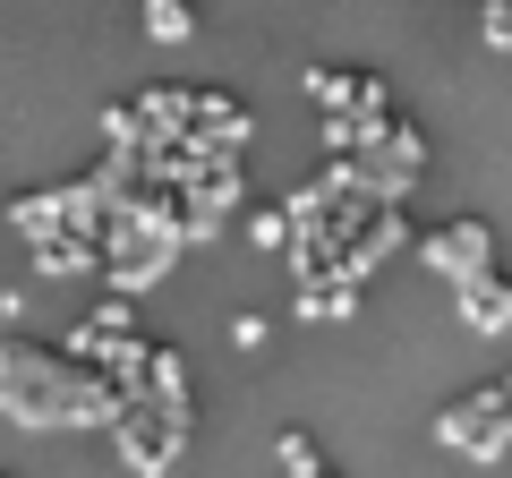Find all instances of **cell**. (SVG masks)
I'll return each mask as SVG.
<instances>
[{
	"instance_id": "obj_1",
	"label": "cell",
	"mask_w": 512,
	"mask_h": 478,
	"mask_svg": "<svg viewBox=\"0 0 512 478\" xmlns=\"http://www.w3.org/2000/svg\"><path fill=\"white\" fill-rule=\"evenodd\" d=\"M146 26H154V35H188V9H180V0H146Z\"/></svg>"
}]
</instances>
